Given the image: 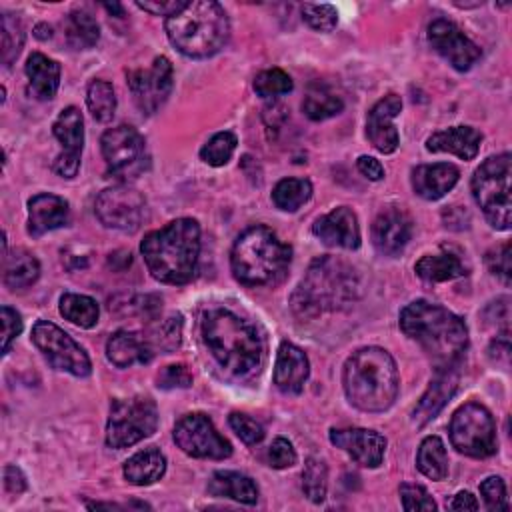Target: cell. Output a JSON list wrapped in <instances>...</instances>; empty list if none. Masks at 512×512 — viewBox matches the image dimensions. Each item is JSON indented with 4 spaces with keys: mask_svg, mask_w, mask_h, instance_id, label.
I'll use <instances>...</instances> for the list:
<instances>
[{
    "mask_svg": "<svg viewBox=\"0 0 512 512\" xmlns=\"http://www.w3.org/2000/svg\"><path fill=\"white\" fill-rule=\"evenodd\" d=\"M56 140L62 144V154L54 162V172L62 178H74L80 168L84 146V118L76 106L64 108L52 124Z\"/></svg>",
    "mask_w": 512,
    "mask_h": 512,
    "instance_id": "e0dca14e",
    "label": "cell"
},
{
    "mask_svg": "<svg viewBox=\"0 0 512 512\" xmlns=\"http://www.w3.org/2000/svg\"><path fill=\"white\" fill-rule=\"evenodd\" d=\"M34 36L40 38V40H48V38L52 36V28H50L48 24H38V26L34 28Z\"/></svg>",
    "mask_w": 512,
    "mask_h": 512,
    "instance_id": "680465c9",
    "label": "cell"
},
{
    "mask_svg": "<svg viewBox=\"0 0 512 512\" xmlns=\"http://www.w3.org/2000/svg\"><path fill=\"white\" fill-rule=\"evenodd\" d=\"M402 332L420 344L436 370L454 368L468 348L466 322L440 304L414 300L400 312Z\"/></svg>",
    "mask_w": 512,
    "mask_h": 512,
    "instance_id": "7a4b0ae2",
    "label": "cell"
},
{
    "mask_svg": "<svg viewBox=\"0 0 512 512\" xmlns=\"http://www.w3.org/2000/svg\"><path fill=\"white\" fill-rule=\"evenodd\" d=\"M148 272L164 284H186L196 274L200 254V224L178 218L148 232L140 244Z\"/></svg>",
    "mask_w": 512,
    "mask_h": 512,
    "instance_id": "3957f363",
    "label": "cell"
},
{
    "mask_svg": "<svg viewBox=\"0 0 512 512\" xmlns=\"http://www.w3.org/2000/svg\"><path fill=\"white\" fill-rule=\"evenodd\" d=\"M106 356L114 366L130 368L134 364L150 362L152 348L138 334L128 330H118L106 342Z\"/></svg>",
    "mask_w": 512,
    "mask_h": 512,
    "instance_id": "83f0119b",
    "label": "cell"
},
{
    "mask_svg": "<svg viewBox=\"0 0 512 512\" xmlns=\"http://www.w3.org/2000/svg\"><path fill=\"white\" fill-rule=\"evenodd\" d=\"M418 470L430 480H444L448 476L446 446L438 436H426L416 454Z\"/></svg>",
    "mask_w": 512,
    "mask_h": 512,
    "instance_id": "836d02e7",
    "label": "cell"
},
{
    "mask_svg": "<svg viewBox=\"0 0 512 512\" xmlns=\"http://www.w3.org/2000/svg\"><path fill=\"white\" fill-rule=\"evenodd\" d=\"M66 42L76 50L92 48L100 38L98 22L84 10H74L64 20Z\"/></svg>",
    "mask_w": 512,
    "mask_h": 512,
    "instance_id": "e575fe53",
    "label": "cell"
},
{
    "mask_svg": "<svg viewBox=\"0 0 512 512\" xmlns=\"http://www.w3.org/2000/svg\"><path fill=\"white\" fill-rule=\"evenodd\" d=\"M176 446L192 458L224 460L232 454V444L216 430L212 420L202 412L182 416L174 424Z\"/></svg>",
    "mask_w": 512,
    "mask_h": 512,
    "instance_id": "4fadbf2b",
    "label": "cell"
},
{
    "mask_svg": "<svg viewBox=\"0 0 512 512\" xmlns=\"http://www.w3.org/2000/svg\"><path fill=\"white\" fill-rule=\"evenodd\" d=\"M202 338L218 366L236 380H250L262 370L264 344L254 324L228 308H208Z\"/></svg>",
    "mask_w": 512,
    "mask_h": 512,
    "instance_id": "6da1fadb",
    "label": "cell"
},
{
    "mask_svg": "<svg viewBox=\"0 0 512 512\" xmlns=\"http://www.w3.org/2000/svg\"><path fill=\"white\" fill-rule=\"evenodd\" d=\"M414 270L426 282H446V280L466 276V266L452 252L426 254L416 262Z\"/></svg>",
    "mask_w": 512,
    "mask_h": 512,
    "instance_id": "1f68e13d",
    "label": "cell"
},
{
    "mask_svg": "<svg viewBox=\"0 0 512 512\" xmlns=\"http://www.w3.org/2000/svg\"><path fill=\"white\" fill-rule=\"evenodd\" d=\"M510 250H512L510 242H504V244L492 248V250L486 254L488 270H490L494 276H498L506 286L510 284V270H512V266H510Z\"/></svg>",
    "mask_w": 512,
    "mask_h": 512,
    "instance_id": "c3c4849f",
    "label": "cell"
},
{
    "mask_svg": "<svg viewBox=\"0 0 512 512\" xmlns=\"http://www.w3.org/2000/svg\"><path fill=\"white\" fill-rule=\"evenodd\" d=\"M312 232L326 246L344 248V250H356L360 246L358 218L348 206H338L332 212L320 216L314 222Z\"/></svg>",
    "mask_w": 512,
    "mask_h": 512,
    "instance_id": "ffe728a7",
    "label": "cell"
},
{
    "mask_svg": "<svg viewBox=\"0 0 512 512\" xmlns=\"http://www.w3.org/2000/svg\"><path fill=\"white\" fill-rule=\"evenodd\" d=\"M24 46V28L14 14L2 16V64L10 66Z\"/></svg>",
    "mask_w": 512,
    "mask_h": 512,
    "instance_id": "60d3db41",
    "label": "cell"
},
{
    "mask_svg": "<svg viewBox=\"0 0 512 512\" xmlns=\"http://www.w3.org/2000/svg\"><path fill=\"white\" fill-rule=\"evenodd\" d=\"M32 342L54 370L68 372L76 378H86L92 372V362L86 350L56 324L38 320L32 326Z\"/></svg>",
    "mask_w": 512,
    "mask_h": 512,
    "instance_id": "8fae6325",
    "label": "cell"
},
{
    "mask_svg": "<svg viewBox=\"0 0 512 512\" xmlns=\"http://www.w3.org/2000/svg\"><path fill=\"white\" fill-rule=\"evenodd\" d=\"M482 134L472 126H452L440 132H434L426 140L428 152H448L462 160H472L480 150Z\"/></svg>",
    "mask_w": 512,
    "mask_h": 512,
    "instance_id": "484cf974",
    "label": "cell"
},
{
    "mask_svg": "<svg viewBox=\"0 0 512 512\" xmlns=\"http://www.w3.org/2000/svg\"><path fill=\"white\" fill-rule=\"evenodd\" d=\"M0 320H2V354H8L12 340L22 332V318L14 308L2 306Z\"/></svg>",
    "mask_w": 512,
    "mask_h": 512,
    "instance_id": "f907efd6",
    "label": "cell"
},
{
    "mask_svg": "<svg viewBox=\"0 0 512 512\" xmlns=\"http://www.w3.org/2000/svg\"><path fill=\"white\" fill-rule=\"evenodd\" d=\"M166 34L172 46L190 58H208L224 48L230 22L224 8L214 0H192L166 18Z\"/></svg>",
    "mask_w": 512,
    "mask_h": 512,
    "instance_id": "52a82bcc",
    "label": "cell"
},
{
    "mask_svg": "<svg viewBox=\"0 0 512 512\" xmlns=\"http://www.w3.org/2000/svg\"><path fill=\"white\" fill-rule=\"evenodd\" d=\"M124 478L134 486H150L158 482L166 472V456L156 448L148 446L138 450L124 462Z\"/></svg>",
    "mask_w": 512,
    "mask_h": 512,
    "instance_id": "f1b7e54d",
    "label": "cell"
},
{
    "mask_svg": "<svg viewBox=\"0 0 512 512\" xmlns=\"http://www.w3.org/2000/svg\"><path fill=\"white\" fill-rule=\"evenodd\" d=\"M100 148L106 162V170L114 178H120V180L134 178L148 164L146 142L142 134L132 126L120 124L116 128L106 130L102 134Z\"/></svg>",
    "mask_w": 512,
    "mask_h": 512,
    "instance_id": "7c38bea8",
    "label": "cell"
},
{
    "mask_svg": "<svg viewBox=\"0 0 512 512\" xmlns=\"http://www.w3.org/2000/svg\"><path fill=\"white\" fill-rule=\"evenodd\" d=\"M4 488L12 494H22L26 490V478L18 466L8 464L4 468Z\"/></svg>",
    "mask_w": 512,
    "mask_h": 512,
    "instance_id": "11a10c76",
    "label": "cell"
},
{
    "mask_svg": "<svg viewBox=\"0 0 512 512\" xmlns=\"http://www.w3.org/2000/svg\"><path fill=\"white\" fill-rule=\"evenodd\" d=\"M268 462L272 468H290L296 464V452L292 448V444L286 438H276L272 442V446L268 448Z\"/></svg>",
    "mask_w": 512,
    "mask_h": 512,
    "instance_id": "816d5d0a",
    "label": "cell"
},
{
    "mask_svg": "<svg viewBox=\"0 0 512 512\" xmlns=\"http://www.w3.org/2000/svg\"><path fill=\"white\" fill-rule=\"evenodd\" d=\"M480 496H482L488 510H508L506 484L500 476H488L480 484Z\"/></svg>",
    "mask_w": 512,
    "mask_h": 512,
    "instance_id": "bcb514c9",
    "label": "cell"
},
{
    "mask_svg": "<svg viewBox=\"0 0 512 512\" xmlns=\"http://www.w3.org/2000/svg\"><path fill=\"white\" fill-rule=\"evenodd\" d=\"M156 382H158V388L162 390L188 388L192 384V374L184 364H170L158 372Z\"/></svg>",
    "mask_w": 512,
    "mask_h": 512,
    "instance_id": "681fc988",
    "label": "cell"
},
{
    "mask_svg": "<svg viewBox=\"0 0 512 512\" xmlns=\"http://www.w3.org/2000/svg\"><path fill=\"white\" fill-rule=\"evenodd\" d=\"M342 384L348 402L362 412L388 410L400 388L394 358L378 346L356 350L344 364Z\"/></svg>",
    "mask_w": 512,
    "mask_h": 512,
    "instance_id": "277c9868",
    "label": "cell"
},
{
    "mask_svg": "<svg viewBox=\"0 0 512 512\" xmlns=\"http://www.w3.org/2000/svg\"><path fill=\"white\" fill-rule=\"evenodd\" d=\"M158 428V408L148 396L118 398L110 406L106 422V444L110 448H128L152 436Z\"/></svg>",
    "mask_w": 512,
    "mask_h": 512,
    "instance_id": "9c48e42d",
    "label": "cell"
},
{
    "mask_svg": "<svg viewBox=\"0 0 512 512\" xmlns=\"http://www.w3.org/2000/svg\"><path fill=\"white\" fill-rule=\"evenodd\" d=\"M104 8L112 14H116V16H124V10H122V6L120 4H116V2H112V4H104Z\"/></svg>",
    "mask_w": 512,
    "mask_h": 512,
    "instance_id": "91938a15",
    "label": "cell"
},
{
    "mask_svg": "<svg viewBox=\"0 0 512 512\" xmlns=\"http://www.w3.org/2000/svg\"><path fill=\"white\" fill-rule=\"evenodd\" d=\"M310 374V362L302 348L292 342H282L274 364V384L282 394L296 396L304 390Z\"/></svg>",
    "mask_w": 512,
    "mask_h": 512,
    "instance_id": "7402d4cb",
    "label": "cell"
},
{
    "mask_svg": "<svg viewBox=\"0 0 512 512\" xmlns=\"http://www.w3.org/2000/svg\"><path fill=\"white\" fill-rule=\"evenodd\" d=\"M402 110V98L398 94H388L380 98L366 116V136L370 144L382 152L392 154L398 148V130L394 126V118Z\"/></svg>",
    "mask_w": 512,
    "mask_h": 512,
    "instance_id": "d6986e66",
    "label": "cell"
},
{
    "mask_svg": "<svg viewBox=\"0 0 512 512\" xmlns=\"http://www.w3.org/2000/svg\"><path fill=\"white\" fill-rule=\"evenodd\" d=\"M330 442L344 450L356 464L366 468H378L386 452V438L368 428H332Z\"/></svg>",
    "mask_w": 512,
    "mask_h": 512,
    "instance_id": "ac0fdd59",
    "label": "cell"
},
{
    "mask_svg": "<svg viewBox=\"0 0 512 512\" xmlns=\"http://www.w3.org/2000/svg\"><path fill=\"white\" fill-rule=\"evenodd\" d=\"M128 88L142 114H154L172 92V64L156 56L148 68L128 72Z\"/></svg>",
    "mask_w": 512,
    "mask_h": 512,
    "instance_id": "9a60e30c",
    "label": "cell"
},
{
    "mask_svg": "<svg viewBox=\"0 0 512 512\" xmlns=\"http://www.w3.org/2000/svg\"><path fill=\"white\" fill-rule=\"evenodd\" d=\"M512 156L508 152L484 160L472 176V196L486 220L496 230L510 228L512 200H510Z\"/></svg>",
    "mask_w": 512,
    "mask_h": 512,
    "instance_id": "ba28073f",
    "label": "cell"
},
{
    "mask_svg": "<svg viewBox=\"0 0 512 512\" xmlns=\"http://www.w3.org/2000/svg\"><path fill=\"white\" fill-rule=\"evenodd\" d=\"M40 276V262L24 248H16L4 254V284L10 290H22L32 286Z\"/></svg>",
    "mask_w": 512,
    "mask_h": 512,
    "instance_id": "4dcf8cb0",
    "label": "cell"
},
{
    "mask_svg": "<svg viewBox=\"0 0 512 512\" xmlns=\"http://www.w3.org/2000/svg\"><path fill=\"white\" fill-rule=\"evenodd\" d=\"M294 88L292 78L280 70V68H270V70H262L256 78H254V92L262 98H276V96H284Z\"/></svg>",
    "mask_w": 512,
    "mask_h": 512,
    "instance_id": "7bdbcfd3",
    "label": "cell"
},
{
    "mask_svg": "<svg viewBox=\"0 0 512 512\" xmlns=\"http://www.w3.org/2000/svg\"><path fill=\"white\" fill-rule=\"evenodd\" d=\"M292 248L264 224L246 228L234 242L230 266L234 278L244 286H274L290 266Z\"/></svg>",
    "mask_w": 512,
    "mask_h": 512,
    "instance_id": "8992f818",
    "label": "cell"
},
{
    "mask_svg": "<svg viewBox=\"0 0 512 512\" xmlns=\"http://www.w3.org/2000/svg\"><path fill=\"white\" fill-rule=\"evenodd\" d=\"M228 424L230 428L236 432V436L246 442V444H258L264 438V428L260 422H256L254 418H250L248 414L242 412H232L228 416Z\"/></svg>",
    "mask_w": 512,
    "mask_h": 512,
    "instance_id": "f6af8a7d",
    "label": "cell"
},
{
    "mask_svg": "<svg viewBox=\"0 0 512 512\" xmlns=\"http://www.w3.org/2000/svg\"><path fill=\"white\" fill-rule=\"evenodd\" d=\"M488 356L494 364H500L502 368H508V362H510V338H508V332H502L498 334L490 348H488Z\"/></svg>",
    "mask_w": 512,
    "mask_h": 512,
    "instance_id": "db71d44e",
    "label": "cell"
},
{
    "mask_svg": "<svg viewBox=\"0 0 512 512\" xmlns=\"http://www.w3.org/2000/svg\"><path fill=\"white\" fill-rule=\"evenodd\" d=\"M68 202L56 194H36L28 200V232L42 236L68 224Z\"/></svg>",
    "mask_w": 512,
    "mask_h": 512,
    "instance_id": "603a6c76",
    "label": "cell"
},
{
    "mask_svg": "<svg viewBox=\"0 0 512 512\" xmlns=\"http://www.w3.org/2000/svg\"><path fill=\"white\" fill-rule=\"evenodd\" d=\"M236 150V136L232 132H218L214 134L200 150V158L208 166H224Z\"/></svg>",
    "mask_w": 512,
    "mask_h": 512,
    "instance_id": "b9f144b4",
    "label": "cell"
},
{
    "mask_svg": "<svg viewBox=\"0 0 512 512\" xmlns=\"http://www.w3.org/2000/svg\"><path fill=\"white\" fill-rule=\"evenodd\" d=\"M86 104L98 122H110L116 112V94L110 82L92 80L86 90Z\"/></svg>",
    "mask_w": 512,
    "mask_h": 512,
    "instance_id": "74e56055",
    "label": "cell"
},
{
    "mask_svg": "<svg viewBox=\"0 0 512 512\" xmlns=\"http://www.w3.org/2000/svg\"><path fill=\"white\" fill-rule=\"evenodd\" d=\"M94 210L98 220L106 228L136 232L146 214V200L136 188L128 184H118L98 194Z\"/></svg>",
    "mask_w": 512,
    "mask_h": 512,
    "instance_id": "5bb4252c",
    "label": "cell"
},
{
    "mask_svg": "<svg viewBox=\"0 0 512 512\" xmlns=\"http://www.w3.org/2000/svg\"><path fill=\"white\" fill-rule=\"evenodd\" d=\"M356 166H358L360 174L366 176L368 180L378 182V180L384 178V168H382V164H380L376 158H372V156H360V158L356 160Z\"/></svg>",
    "mask_w": 512,
    "mask_h": 512,
    "instance_id": "9f6ffc18",
    "label": "cell"
},
{
    "mask_svg": "<svg viewBox=\"0 0 512 512\" xmlns=\"http://www.w3.org/2000/svg\"><path fill=\"white\" fill-rule=\"evenodd\" d=\"M304 22L318 32H330L338 24V12L332 4H314V2H304L300 6Z\"/></svg>",
    "mask_w": 512,
    "mask_h": 512,
    "instance_id": "ee69618b",
    "label": "cell"
},
{
    "mask_svg": "<svg viewBox=\"0 0 512 512\" xmlns=\"http://www.w3.org/2000/svg\"><path fill=\"white\" fill-rule=\"evenodd\" d=\"M60 314L80 328H92L98 322L100 308L96 300L86 294L66 292L60 298Z\"/></svg>",
    "mask_w": 512,
    "mask_h": 512,
    "instance_id": "d590c367",
    "label": "cell"
},
{
    "mask_svg": "<svg viewBox=\"0 0 512 512\" xmlns=\"http://www.w3.org/2000/svg\"><path fill=\"white\" fill-rule=\"evenodd\" d=\"M312 196V184L306 178H282L272 190V202L284 212H294Z\"/></svg>",
    "mask_w": 512,
    "mask_h": 512,
    "instance_id": "8d00e7d4",
    "label": "cell"
},
{
    "mask_svg": "<svg viewBox=\"0 0 512 512\" xmlns=\"http://www.w3.org/2000/svg\"><path fill=\"white\" fill-rule=\"evenodd\" d=\"M452 446L470 458H488L498 450L496 424L486 406L478 402H466L450 420Z\"/></svg>",
    "mask_w": 512,
    "mask_h": 512,
    "instance_id": "30bf717a",
    "label": "cell"
},
{
    "mask_svg": "<svg viewBox=\"0 0 512 512\" xmlns=\"http://www.w3.org/2000/svg\"><path fill=\"white\" fill-rule=\"evenodd\" d=\"M400 500L404 510H436V502L426 492L424 486L418 484H402L400 486Z\"/></svg>",
    "mask_w": 512,
    "mask_h": 512,
    "instance_id": "7dc6e473",
    "label": "cell"
},
{
    "mask_svg": "<svg viewBox=\"0 0 512 512\" xmlns=\"http://www.w3.org/2000/svg\"><path fill=\"white\" fill-rule=\"evenodd\" d=\"M458 386V376L454 372V368H446V370H438L436 378L430 382L428 390L422 394V398L418 400L416 408L412 410V422L416 426H424L428 424L432 418H436V414L446 406V402L454 396Z\"/></svg>",
    "mask_w": 512,
    "mask_h": 512,
    "instance_id": "d4e9b609",
    "label": "cell"
},
{
    "mask_svg": "<svg viewBox=\"0 0 512 512\" xmlns=\"http://www.w3.org/2000/svg\"><path fill=\"white\" fill-rule=\"evenodd\" d=\"M412 230H414L412 218L404 210L396 206L384 208L372 224L374 248L380 254L394 256L408 244V240L412 238Z\"/></svg>",
    "mask_w": 512,
    "mask_h": 512,
    "instance_id": "44dd1931",
    "label": "cell"
},
{
    "mask_svg": "<svg viewBox=\"0 0 512 512\" xmlns=\"http://www.w3.org/2000/svg\"><path fill=\"white\" fill-rule=\"evenodd\" d=\"M302 490L314 504L324 502L328 490V468L320 458H308L302 470Z\"/></svg>",
    "mask_w": 512,
    "mask_h": 512,
    "instance_id": "f35d334b",
    "label": "cell"
},
{
    "mask_svg": "<svg viewBox=\"0 0 512 512\" xmlns=\"http://www.w3.org/2000/svg\"><path fill=\"white\" fill-rule=\"evenodd\" d=\"M342 108H344L342 98L334 90H330L326 84H320V82H316L308 88L304 102H302L304 114L314 122L332 118V116L340 114Z\"/></svg>",
    "mask_w": 512,
    "mask_h": 512,
    "instance_id": "d6a6232c",
    "label": "cell"
},
{
    "mask_svg": "<svg viewBox=\"0 0 512 512\" xmlns=\"http://www.w3.org/2000/svg\"><path fill=\"white\" fill-rule=\"evenodd\" d=\"M180 340H182V322H180V316H170L166 320H162L160 324L152 326L146 342L148 346L154 350V348H160L162 352H172L180 346Z\"/></svg>",
    "mask_w": 512,
    "mask_h": 512,
    "instance_id": "ab89813d",
    "label": "cell"
},
{
    "mask_svg": "<svg viewBox=\"0 0 512 512\" xmlns=\"http://www.w3.org/2000/svg\"><path fill=\"white\" fill-rule=\"evenodd\" d=\"M428 42L458 72L470 70L482 56L478 44H474L454 22L446 18L432 20L428 26Z\"/></svg>",
    "mask_w": 512,
    "mask_h": 512,
    "instance_id": "2e32d148",
    "label": "cell"
},
{
    "mask_svg": "<svg viewBox=\"0 0 512 512\" xmlns=\"http://www.w3.org/2000/svg\"><path fill=\"white\" fill-rule=\"evenodd\" d=\"M186 2H188V0H144V2L138 0L136 6H138L140 10H144V12L154 14V16H166V18H170V16L178 14V12L186 6Z\"/></svg>",
    "mask_w": 512,
    "mask_h": 512,
    "instance_id": "f5cc1de1",
    "label": "cell"
},
{
    "mask_svg": "<svg viewBox=\"0 0 512 512\" xmlns=\"http://www.w3.org/2000/svg\"><path fill=\"white\" fill-rule=\"evenodd\" d=\"M478 500H476V496H472L470 492H466V490H462V492H458L450 502H448V508H452V510H478Z\"/></svg>",
    "mask_w": 512,
    "mask_h": 512,
    "instance_id": "6f0895ef",
    "label": "cell"
},
{
    "mask_svg": "<svg viewBox=\"0 0 512 512\" xmlns=\"http://www.w3.org/2000/svg\"><path fill=\"white\" fill-rule=\"evenodd\" d=\"M24 72L28 76L30 92L38 100H52L60 86V64L42 52H32L26 60Z\"/></svg>",
    "mask_w": 512,
    "mask_h": 512,
    "instance_id": "4316f807",
    "label": "cell"
},
{
    "mask_svg": "<svg viewBox=\"0 0 512 512\" xmlns=\"http://www.w3.org/2000/svg\"><path fill=\"white\" fill-rule=\"evenodd\" d=\"M208 492L218 498H230L242 504H256L258 486L246 474L234 470H218L208 482Z\"/></svg>",
    "mask_w": 512,
    "mask_h": 512,
    "instance_id": "f546056e",
    "label": "cell"
},
{
    "mask_svg": "<svg viewBox=\"0 0 512 512\" xmlns=\"http://www.w3.org/2000/svg\"><path fill=\"white\" fill-rule=\"evenodd\" d=\"M460 170L448 162L422 164L412 170V188L424 200H440L458 182Z\"/></svg>",
    "mask_w": 512,
    "mask_h": 512,
    "instance_id": "cb8c5ba5",
    "label": "cell"
},
{
    "mask_svg": "<svg viewBox=\"0 0 512 512\" xmlns=\"http://www.w3.org/2000/svg\"><path fill=\"white\" fill-rule=\"evenodd\" d=\"M360 294L356 270L336 258H316L292 294V308L300 316H318L350 306Z\"/></svg>",
    "mask_w": 512,
    "mask_h": 512,
    "instance_id": "5b68a950",
    "label": "cell"
}]
</instances>
